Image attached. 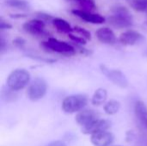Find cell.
I'll return each mask as SVG.
<instances>
[{"label": "cell", "instance_id": "obj_11", "mask_svg": "<svg viewBox=\"0 0 147 146\" xmlns=\"http://www.w3.org/2000/svg\"><path fill=\"white\" fill-rule=\"evenodd\" d=\"M71 13L74 15L78 16L86 22H90L94 24H102L105 22V18L101 15L91 13L89 11H84L82 9H72Z\"/></svg>", "mask_w": 147, "mask_h": 146}, {"label": "cell", "instance_id": "obj_14", "mask_svg": "<svg viewBox=\"0 0 147 146\" xmlns=\"http://www.w3.org/2000/svg\"><path fill=\"white\" fill-rule=\"evenodd\" d=\"M134 113L140 124L147 128V107L142 101H137L134 105Z\"/></svg>", "mask_w": 147, "mask_h": 146}, {"label": "cell", "instance_id": "obj_10", "mask_svg": "<svg viewBox=\"0 0 147 146\" xmlns=\"http://www.w3.org/2000/svg\"><path fill=\"white\" fill-rule=\"evenodd\" d=\"M144 36L140 32L135 30H127L122 33L119 38L121 43L126 46H134L144 40Z\"/></svg>", "mask_w": 147, "mask_h": 146}, {"label": "cell", "instance_id": "obj_4", "mask_svg": "<svg viewBox=\"0 0 147 146\" xmlns=\"http://www.w3.org/2000/svg\"><path fill=\"white\" fill-rule=\"evenodd\" d=\"M47 91V84L44 78L36 77L29 84L27 91L28 99L32 102H37L42 99Z\"/></svg>", "mask_w": 147, "mask_h": 146}, {"label": "cell", "instance_id": "obj_6", "mask_svg": "<svg viewBox=\"0 0 147 146\" xmlns=\"http://www.w3.org/2000/svg\"><path fill=\"white\" fill-rule=\"evenodd\" d=\"M111 127V122L108 120L98 119L90 125L82 127V133L86 135H93L100 132L108 131Z\"/></svg>", "mask_w": 147, "mask_h": 146}, {"label": "cell", "instance_id": "obj_23", "mask_svg": "<svg viewBox=\"0 0 147 146\" xmlns=\"http://www.w3.org/2000/svg\"><path fill=\"white\" fill-rule=\"evenodd\" d=\"M16 91H13L11 90L10 89L8 88V90H3V93H2V96H3V99L7 102H13L16 100V94H15Z\"/></svg>", "mask_w": 147, "mask_h": 146}, {"label": "cell", "instance_id": "obj_18", "mask_svg": "<svg viewBox=\"0 0 147 146\" xmlns=\"http://www.w3.org/2000/svg\"><path fill=\"white\" fill-rule=\"evenodd\" d=\"M4 3L11 8L18 9H28V3L25 0H3Z\"/></svg>", "mask_w": 147, "mask_h": 146}, {"label": "cell", "instance_id": "obj_15", "mask_svg": "<svg viewBox=\"0 0 147 146\" xmlns=\"http://www.w3.org/2000/svg\"><path fill=\"white\" fill-rule=\"evenodd\" d=\"M52 22H53V27L59 32H60V33L70 34L73 31V28H71V26L70 25V23L67 22L64 19H61V18H54Z\"/></svg>", "mask_w": 147, "mask_h": 146}, {"label": "cell", "instance_id": "obj_5", "mask_svg": "<svg viewBox=\"0 0 147 146\" xmlns=\"http://www.w3.org/2000/svg\"><path fill=\"white\" fill-rule=\"evenodd\" d=\"M100 70L109 80H110L114 84L117 85L118 87L125 89L128 86V81L126 76L120 70L109 69L104 65H100Z\"/></svg>", "mask_w": 147, "mask_h": 146}, {"label": "cell", "instance_id": "obj_27", "mask_svg": "<svg viewBox=\"0 0 147 146\" xmlns=\"http://www.w3.org/2000/svg\"><path fill=\"white\" fill-rule=\"evenodd\" d=\"M11 28H12L11 24L4 22L3 20V18H1V20H0V29L1 30H3V29H10Z\"/></svg>", "mask_w": 147, "mask_h": 146}, {"label": "cell", "instance_id": "obj_7", "mask_svg": "<svg viewBox=\"0 0 147 146\" xmlns=\"http://www.w3.org/2000/svg\"><path fill=\"white\" fill-rule=\"evenodd\" d=\"M114 134L109 131L100 132L90 137V142L94 146H110L114 143Z\"/></svg>", "mask_w": 147, "mask_h": 146}, {"label": "cell", "instance_id": "obj_26", "mask_svg": "<svg viewBox=\"0 0 147 146\" xmlns=\"http://www.w3.org/2000/svg\"><path fill=\"white\" fill-rule=\"evenodd\" d=\"M13 44L20 48H22L25 46V40H23L22 38H16L13 40Z\"/></svg>", "mask_w": 147, "mask_h": 146}, {"label": "cell", "instance_id": "obj_22", "mask_svg": "<svg viewBox=\"0 0 147 146\" xmlns=\"http://www.w3.org/2000/svg\"><path fill=\"white\" fill-rule=\"evenodd\" d=\"M113 15H131L128 9L122 5H115L111 8Z\"/></svg>", "mask_w": 147, "mask_h": 146}, {"label": "cell", "instance_id": "obj_8", "mask_svg": "<svg viewBox=\"0 0 147 146\" xmlns=\"http://www.w3.org/2000/svg\"><path fill=\"white\" fill-rule=\"evenodd\" d=\"M109 22L116 28H127L134 24L132 15H113L109 17Z\"/></svg>", "mask_w": 147, "mask_h": 146}, {"label": "cell", "instance_id": "obj_32", "mask_svg": "<svg viewBox=\"0 0 147 146\" xmlns=\"http://www.w3.org/2000/svg\"><path fill=\"white\" fill-rule=\"evenodd\" d=\"M66 1H73V2H75V0H66Z\"/></svg>", "mask_w": 147, "mask_h": 146}, {"label": "cell", "instance_id": "obj_17", "mask_svg": "<svg viewBox=\"0 0 147 146\" xmlns=\"http://www.w3.org/2000/svg\"><path fill=\"white\" fill-rule=\"evenodd\" d=\"M120 108H121V103L120 102L115 101V100H111L108 102L103 107L104 112L109 115H114L117 114Z\"/></svg>", "mask_w": 147, "mask_h": 146}, {"label": "cell", "instance_id": "obj_19", "mask_svg": "<svg viewBox=\"0 0 147 146\" xmlns=\"http://www.w3.org/2000/svg\"><path fill=\"white\" fill-rule=\"evenodd\" d=\"M75 2L79 5L82 10H84V11L90 12L96 8V3L94 0H75Z\"/></svg>", "mask_w": 147, "mask_h": 146}, {"label": "cell", "instance_id": "obj_20", "mask_svg": "<svg viewBox=\"0 0 147 146\" xmlns=\"http://www.w3.org/2000/svg\"><path fill=\"white\" fill-rule=\"evenodd\" d=\"M127 2L137 11H147V0H127Z\"/></svg>", "mask_w": 147, "mask_h": 146}, {"label": "cell", "instance_id": "obj_13", "mask_svg": "<svg viewBox=\"0 0 147 146\" xmlns=\"http://www.w3.org/2000/svg\"><path fill=\"white\" fill-rule=\"evenodd\" d=\"M96 36L99 41L108 45H113L116 42V36L109 28H100L96 32Z\"/></svg>", "mask_w": 147, "mask_h": 146}, {"label": "cell", "instance_id": "obj_25", "mask_svg": "<svg viewBox=\"0 0 147 146\" xmlns=\"http://www.w3.org/2000/svg\"><path fill=\"white\" fill-rule=\"evenodd\" d=\"M34 15H36L37 19H40L43 22H45V21L46 22H53L54 19L52 15H50L47 13H44V12H37Z\"/></svg>", "mask_w": 147, "mask_h": 146}, {"label": "cell", "instance_id": "obj_28", "mask_svg": "<svg viewBox=\"0 0 147 146\" xmlns=\"http://www.w3.org/2000/svg\"><path fill=\"white\" fill-rule=\"evenodd\" d=\"M47 146H67L66 144L61 140H56V141H53L51 143H49Z\"/></svg>", "mask_w": 147, "mask_h": 146}, {"label": "cell", "instance_id": "obj_2", "mask_svg": "<svg viewBox=\"0 0 147 146\" xmlns=\"http://www.w3.org/2000/svg\"><path fill=\"white\" fill-rule=\"evenodd\" d=\"M88 104V97L83 94L66 96L62 102V110L66 114L79 113Z\"/></svg>", "mask_w": 147, "mask_h": 146}, {"label": "cell", "instance_id": "obj_30", "mask_svg": "<svg viewBox=\"0 0 147 146\" xmlns=\"http://www.w3.org/2000/svg\"><path fill=\"white\" fill-rule=\"evenodd\" d=\"M10 17L15 18V19H19V18L27 17V15H25V14H13V15H10Z\"/></svg>", "mask_w": 147, "mask_h": 146}, {"label": "cell", "instance_id": "obj_31", "mask_svg": "<svg viewBox=\"0 0 147 146\" xmlns=\"http://www.w3.org/2000/svg\"><path fill=\"white\" fill-rule=\"evenodd\" d=\"M145 54H146V56H147V50H146V52H145Z\"/></svg>", "mask_w": 147, "mask_h": 146}, {"label": "cell", "instance_id": "obj_16", "mask_svg": "<svg viewBox=\"0 0 147 146\" xmlns=\"http://www.w3.org/2000/svg\"><path fill=\"white\" fill-rule=\"evenodd\" d=\"M108 98V92L103 88L97 89L92 96L91 103L94 106H101L105 103Z\"/></svg>", "mask_w": 147, "mask_h": 146}, {"label": "cell", "instance_id": "obj_24", "mask_svg": "<svg viewBox=\"0 0 147 146\" xmlns=\"http://www.w3.org/2000/svg\"><path fill=\"white\" fill-rule=\"evenodd\" d=\"M68 37H69V39L71 40H72L77 45L83 46V45H85L86 44V40L84 39L83 37H81V36H77V35H74L72 34H68Z\"/></svg>", "mask_w": 147, "mask_h": 146}, {"label": "cell", "instance_id": "obj_12", "mask_svg": "<svg viewBox=\"0 0 147 146\" xmlns=\"http://www.w3.org/2000/svg\"><path fill=\"white\" fill-rule=\"evenodd\" d=\"M24 31L33 35H40L45 32V22L40 19H32L22 26Z\"/></svg>", "mask_w": 147, "mask_h": 146}, {"label": "cell", "instance_id": "obj_29", "mask_svg": "<svg viewBox=\"0 0 147 146\" xmlns=\"http://www.w3.org/2000/svg\"><path fill=\"white\" fill-rule=\"evenodd\" d=\"M5 48H6V42H5V40L3 39V36H1V38H0V51H1L2 53L3 52V51L5 50Z\"/></svg>", "mask_w": 147, "mask_h": 146}, {"label": "cell", "instance_id": "obj_1", "mask_svg": "<svg viewBox=\"0 0 147 146\" xmlns=\"http://www.w3.org/2000/svg\"><path fill=\"white\" fill-rule=\"evenodd\" d=\"M30 82V73L25 69L13 71L7 78V87L13 91L23 89Z\"/></svg>", "mask_w": 147, "mask_h": 146}, {"label": "cell", "instance_id": "obj_9", "mask_svg": "<svg viewBox=\"0 0 147 146\" xmlns=\"http://www.w3.org/2000/svg\"><path fill=\"white\" fill-rule=\"evenodd\" d=\"M75 120L79 126L84 127L98 120V114L93 109H83L77 114Z\"/></svg>", "mask_w": 147, "mask_h": 146}, {"label": "cell", "instance_id": "obj_21", "mask_svg": "<svg viewBox=\"0 0 147 146\" xmlns=\"http://www.w3.org/2000/svg\"><path fill=\"white\" fill-rule=\"evenodd\" d=\"M73 31L76 32L78 34H79L81 37H83L84 39H85L86 40H91V34L85 28L78 27V26H75L73 28Z\"/></svg>", "mask_w": 147, "mask_h": 146}, {"label": "cell", "instance_id": "obj_3", "mask_svg": "<svg viewBox=\"0 0 147 146\" xmlns=\"http://www.w3.org/2000/svg\"><path fill=\"white\" fill-rule=\"evenodd\" d=\"M40 46L47 51L57 52L59 54L71 56L76 53V48L73 46L65 41L59 40L55 38H49L47 41H43Z\"/></svg>", "mask_w": 147, "mask_h": 146}, {"label": "cell", "instance_id": "obj_33", "mask_svg": "<svg viewBox=\"0 0 147 146\" xmlns=\"http://www.w3.org/2000/svg\"><path fill=\"white\" fill-rule=\"evenodd\" d=\"M114 146H122V145H114Z\"/></svg>", "mask_w": 147, "mask_h": 146}]
</instances>
